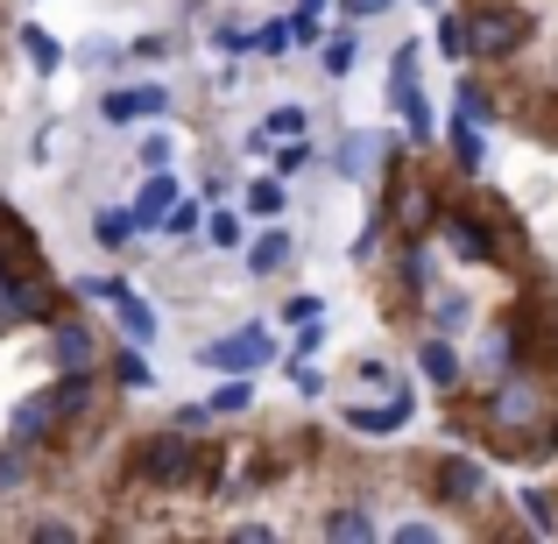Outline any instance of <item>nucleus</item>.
I'll use <instances>...</instances> for the list:
<instances>
[{"mask_svg": "<svg viewBox=\"0 0 558 544\" xmlns=\"http://www.w3.org/2000/svg\"><path fill=\"white\" fill-rule=\"evenodd\" d=\"M531 14L523 8H481L466 14V57H517L523 43H531Z\"/></svg>", "mask_w": 558, "mask_h": 544, "instance_id": "obj_1", "label": "nucleus"}, {"mask_svg": "<svg viewBox=\"0 0 558 544\" xmlns=\"http://www.w3.org/2000/svg\"><path fill=\"white\" fill-rule=\"evenodd\" d=\"M269 361H276L269 326H241V333H227V340L198 347V367H219V375H255V367H269Z\"/></svg>", "mask_w": 558, "mask_h": 544, "instance_id": "obj_2", "label": "nucleus"}, {"mask_svg": "<svg viewBox=\"0 0 558 544\" xmlns=\"http://www.w3.org/2000/svg\"><path fill=\"white\" fill-rule=\"evenodd\" d=\"M198 467H205V452L191 446L184 432L149 438V452H142V474H149L156 488H184V481H198Z\"/></svg>", "mask_w": 558, "mask_h": 544, "instance_id": "obj_3", "label": "nucleus"}, {"mask_svg": "<svg viewBox=\"0 0 558 544\" xmlns=\"http://www.w3.org/2000/svg\"><path fill=\"white\" fill-rule=\"evenodd\" d=\"M417 50H424V43H396V64H389V99H396V113L410 121V135H417V142H432V107H424V93H417Z\"/></svg>", "mask_w": 558, "mask_h": 544, "instance_id": "obj_4", "label": "nucleus"}, {"mask_svg": "<svg viewBox=\"0 0 558 544\" xmlns=\"http://www.w3.org/2000/svg\"><path fill=\"white\" fill-rule=\"evenodd\" d=\"M537 410H545V389H537L531 375H502V382H495V403H488L495 432H531Z\"/></svg>", "mask_w": 558, "mask_h": 544, "instance_id": "obj_5", "label": "nucleus"}, {"mask_svg": "<svg viewBox=\"0 0 558 544\" xmlns=\"http://www.w3.org/2000/svg\"><path fill=\"white\" fill-rule=\"evenodd\" d=\"M50 361H57V375H85V367H99V333L78 326V318H57V326H50Z\"/></svg>", "mask_w": 558, "mask_h": 544, "instance_id": "obj_6", "label": "nucleus"}, {"mask_svg": "<svg viewBox=\"0 0 558 544\" xmlns=\"http://www.w3.org/2000/svg\"><path fill=\"white\" fill-rule=\"evenodd\" d=\"M99 113H107L113 128H128V121H163V113H170V93H163V85H128V93H107V107H99Z\"/></svg>", "mask_w": 558, "mask_h": 544, "instance_id": "obj_7", "label": "nucleus"}, {"mask_svg": "<svg viewBox=\"0 0 558 544\" xmlns=\"http://www.w3.org/2000/svg\"><path fill=\"white\" fill-rule=\"evenodd\" d=\"M50 432H57V403H50V396H28V403H14V424H8L14 452L43 446V438H50Z\"/></svg>", "mask_w": 558, "mask_h": 544, "instance_id": "obj_8", "label": "nucleus"}, {"mask_svg": "<svg viewBox=\"0 0 558 544\" xmlns=\"http://www.w3.org/2000/svg\"><path fill=\"white\" fill-rule=\"evenodd\" d=\"M170 198H178V184H170V170H156V178L142 184V198L128 205V219H135V233H156V227H163Z\"/></svg>", "mask_w": 558, "mask_h": 544, "instance_id": "obj_9", "label": "nucleus"}, {"mask_svg": "<svg viewBox=\"0 0 558 544\" xmlns=\"http://www.w3.org/2000/svg\"><path fill=\"white\" fill-rule=\"evenodd\" d=\"M481 488H488V474H481L474 460H446L438 467V495H446V503H481Z\"/></svg>", "mask_w": 558, "mask_h": 544, "instance_id": "obj_10", "label": "nucleus"}, {"mask_svg": "<svg viewBox=\"0 0 558 544\" xmlns=\"http://www.w3.org/2000/svg\"><path fill=\"white\" fill-rule=\"evenodd\" d=\"M375 156H389V142H381V135H368V128H361V135H347L340 142V178H368V170H375Z\"/></svg>", "mask_w": 558, "mask_h": 544, "instance_id": "obj_11", "label": "nucleus"}, {"mask_svg": "<svg viewBox=\"0 0 558 544\" xmlns=\"http://www.w3.org/2000/svg\"><path fill=\"white\" fill-rule=\"evenodd\" d=\"M417 375H424V382H438V389H452V382H460V354H452L446 333L417 347Z\"/></svg>", "mask_w": 558, "mask_h": 544, "instance_id": "obj_12", "label": "nucleus"}, {"mask_svg": "<svg viewBox=\"0 0 558 544\" xmlns=\"http://www.w3.org/2000/svg\"><path fill=\"white\" fill-rule=\"evenodd\" d=\"M347 424H354V432H403L410 424V396H396V403H381V410H347Z\"/></svg>", "mask_w": 558, "mask_h": 544, "instance_id": "obj_13", "label": "nucleus"}, {"mask_svg": "<svg viewBox=\"0 0 558 544\" xmlns=\"http://www.w3.org/2000/svg\"><path fill=\"white\" fill-rule=\"evenodd\" d=\"M283 262H290V233H283V227H269L262 241H247V269H255V276L283 269Z\"/></svg>", "mask_w": 558, "mask_h": 544, "instance_id": "obj_14", "label": "nucleus"}, {"mask_svg": "<svg viewBox=\"0 0 558 544\" xmlns=\"http://www.w3.org/2000/svg\"><path fill=\"white\" fill-rule=\"evenodd\" d=\"M22 50H28V64H36L43 78H50V71L64 64V43H57L50 28H22Z\"/></svg>", "mask_w": 558, "mask_h": 544, "instance_id": "obj_15", "label": "nucleus"}, {"mask_svg": "<svg viewBox=\"0 0 558 544\" xmlns=\"http://www.w3.org/2000/svg\"><path fill=\"white\" fill-rule=\"evenodd\" d=\"M50 403H57V418H71V410H85V403H93V367H85V375H57Z\"/></svg>", "mask_w": 558, "mask_h": 544, "instance_id": "obj_16", "label": "nucleus"}, {"mask_svg": "<svg viewBox=\"0 0 558 544\" xmlns=\"http://www.w3.org/2000/svg\"><path fill=\"white\" fill-rule=\"evenodd\" d=\"M113 312H121L128 340H156V312H149V304H142V298H128V290H121V298H113Z\"/></svg>", "mask_w": 558, "mask_h": 544, "instance_id": "obj_17", "label": "nucleus"}, {"mask_svg": "<svg viewBox=\"0 0 558 544\" xmlns=\"http://www.w3.org/2000/svg\"><path fill=\"white\" fill-rule=\"evenodd\" d=\"M326 537H375V517L347 503V509H332V517H326Z\"/></svg>", "mask_w": 558, "mask_h": 544, "instance_id": "obj_18", "label": "nucleus"}, {"mask_svg": "<svg viewBox=\"0 0 558 544\" xmlns=\"http://www.w3.org/2000/svg\"><path fill=\"white\" fill-rule=\"evenodd\" d=\"M283 43H290V22H262V28H247L241 50H255V57H283Z\"/></svg>", "mask_w": 558, "mask_h": 544, "instance_id": "obj_19", "label": "nucleus"}, {"mask_svg": "<svg viewBox=\"0 0 558 544\" xmlns=\"http://www.w3.org/2000/svg\"><path fill=\"white\" fill-rule=\"evenodd\" d=\"M298 128H304V107H276L269 121L255 128V149H269V135H298Z\"/></svg>", "mask_w": 558, "mask_h": 544, "instance_id": "obj_20", "label": "nucleus"}, {"mask_svg": "<svg viewBox=\"0 0 558 544\" xmlns=\"http://www.w3.org/2000/svg\"><path fill=\"white\" fill-rule=\"evenodd\" d=\"M396 213H403V227H432V198H424L417 184H403V191H396Z\"/></svg>", "mask_w": 558, "mask_h": 544, "instance_id": "obj_21", "label": "nucleus"}, {"mask_svg": "<svg viewBox=\"0 0 558 544\" xmlns=\"http://www.w3.org/2000/svg\"><path fill=\"white\" fill-rule=\"evenodd\" d=\"M247 213H255V219H276V213H283V184H269V178L247 184Z\"/></svg>", "mask_w": 558, "mask_h": 544, "instance_id": "obj_22", "label": "nucleus"}, {"mask_svg": "<svg viewBox=\"0 0 558 544\" xmlns=\"http://www.w3.org/2000/svg\"><path fill=\"white\" fill-rule=\"evenodd\" d=\"M438 50H446V57H466V14H438Z\"/></svg>", "mask_w": 558, "mask_h": 544, "instance_id": "obj_23", "label": "nucleus"}, {"mask_svg": "<svg viewBox=\"0 0 558 544\" xmlns=\"http://www.w3.org/2000/svg\"><path fill=\"white\" fill-rule=\"evenodd\" d=\"M128 233H135V219H128V213H99V219H93V241H99V247H121Z\"/></svg>", "mask_w": 558, "mask_h": 544, "instance_id": "obj_24", "label": "nucleus"}, {"mask_svg": "<svg viewBox=\"0 0 558 544\" xmlns=\"http://www.w3.org/2000/svg\"><path fill=\"white\" fill-rule=\"evenodd\" d=\"M247 403H255V382H247V375H233L227 389H213V403H205V410H247Z\"/></svg>", "mask_w": 558, "mask_h": 544, "instance_id": "obj_25", "label": "nucleus"}, {"mask_svg": "<svg viewBox=\"0 0 558 544\" xmlns=\"http://www.w3.org/2000/svg\"><path fill=\"white\" fill-rule=\"evenodd\" d=\"M354 50H361L354 36H332V43H326L318 57H326V71H332V78H347V71H354Z\"/></svg>", "mask_w": 558, "mask_h": 544, "instance_id": "obj_26", "label": "nucleus"}, {"mask_svg": "<svg viewBox=\"0 0 558 544\" xmlns=\"http://www.w3.org/2000/svg\"><path fill=\"white\" fill-rule=\"evenodd\" d=\"M460 121H495V107H488V93H481L474 78L460 85Z\"/></svg>", "mask_w": 558, "mask_h": 544, "instance_id": "obj_27", "label": "nucleus"}, {"mask_svg": "<svg viewBox=\"0 0 558 544\" xmlns=\"http://www.w3.org/2000/svg\"><path fill=\"white\" fill-rule=\"evenodd\" d=\"M452 149H460V170H481V135H474V121L452 128Z\"/></svg>", "mask_w": 558, "mask_h": 544, "instance_id": "obj_28", "label": "nucleus"}, {"mask_svg": "<svg viewBox=\"0 0 558 544\" xmlns=\"http://www.w3.org/2000/svg\"><path fill=\"white\" fill-rule=\"evenodd\" d=\"M128 57H142V64H163V57H170V36H163V28H156V36H135V43H128Z\"/></svg>", "mask_w": 558, "mask_h": 544, "instance_id": "obj_29", "label": "nucleus"}, {"mask_svg": "<svg viewBox=\"0 0 558 544\" xmlns=\"http://www.w3.org/2000/svg\"><path fill=\"white\" fill-rule=\"evenodd\" d=\"M523 509H531V523H537V531H558V503H551V495H523Z\"/></svg>", "mask_w": 558, "mask_h": 544, "instance_id": "obj_30", "label": "nucleus"}, {"mask_svg": "<svg viewBox=\"0 0 558 544\" xmlns=\"http://www.w3.org/2000/svg\"><path fill=\"white\" fill-rule=\"evenodd\" d=\"M403 283H410V290L432 283V255H424V247H410V255H403Z\"/></svg>", "mask_w": 558, "mask_h": 544, "instance_id": "obj_31", "label": "nucleus"}, {"mask_svg": "<svg viewBox=\"0 0 558 544\" xmlns=\"http://www.w3.org/2000/svg\"><path fill=\"white\" fill-rule=\"evenodd\" d=\"M191 227H198V205H178V198H170V213H163V233H191Z\"/></svg>", "mask_w": 558, "mask_h": 544, "instance_id": "obj_32", "label": "nucleus"}, {"mask_svg": "<svg viewBox=\"0 0 558 544\" xmlns=\"http://www.w3.org/2000/svg\"><path fill=\"white\" fill-rule=\"evenodd\" d=\"M304 164H312V149H304V142H283V156H276V178H298Z\"/></svg>", "mask_w": 558, "mask_h": 544, "instance_id": "obj_33", "label": "nucleus"}, {"mask_svg": "<svg viewBox=\"0 0 558 544\" xmlns=\"http://www.w3.org/2000/svg\"><path fill=\"white\" fill-rule=\"evenodd\" d=\"M113 375H121L128 389H149V367H142V354H121V361H113Z\"/></svg>", "mask_w": 558, "mask_h": 544, "instance_id": "obj_34", "label": "nucleus"}, {"mask_svg": "<svg viewBox=\"0 0 558 544\" xmlns=\"http://www.w3.org/2000/svg\"><path fill=\"white\" fill-rule=\"evenodd\" d=\"M213 247H241V219L233 213H213Z\"/></svg>", "mask_w": 558, "mask_h": 544, "instance_id": "obj_35", "label": "nucleus"}, {"mask_svg": "<svg viewBox=\"0 0 558 544\" xmlns=\"http://www.w3.org/2000/svg\"><path fill=\"white\" fill-rule=\"evenodd\" d=\"M113 57H128L121 43H107V36H93V43H85V64H93V71H99V64H113Z\"/></svg>", "mask_w": 558, "mask_h": 544, "instance_id": "obj_36", "label": "nucleus"}, {"mask_svg": "<svg viewBox=\"0 0 558 544\" xmlns=\"http://www.w3.org/2000/svg\"><path fill=\"white\" fill-rule=\"evenodd\" d=\"M78 290H85V298H99V304H113V298H121V290H128V283H113V276H85V283H78Z\"/></svg>", "mask_w": 558, "mask_h": 544, "instance_id": "obj_37", "label": "nucleus"}, {"mask_svg": "<svg viewBox=\"0 0 558 544\" xmlns=\"http://www.w3.org/2000/svg\"><path fill=\"white\" fill-rule=\"evenodd\" d=\"M283 318H290V326H304V318H326V304H318V298H290Z\"/></svg>", "mask_w": 558, "mask_h": 544, "instance_id": "obj_38", "label": "nucleus"}, {"mask_svg": "<svg viewBox=\"0 0 558 544\" xmlns=\"http://www.w3.org/2000/svg\"><path fill=\"white\" fill-rule=\"evenodd\" d=\"M460 318H466V298H460V290H452V298H438V326H460Z\"/></svg>", "mask_w": 558, "mask_h": 544, "instance_id": "obj_39", "label": "nucleus"}, {"mask_svg": "<svg viewBox=\"0 0 558 544\" xmlns=\"http://www.w3.org/2000/svg\"><path fill=\"white\" fill-rule=\"evenodd\" d=\"M318 347H326V326H318V318H304V333H298V354H318Z\"/></svg>", "mask_w": 558, "mask_h": 544, "instance_id": "obj_40", "label": "nucleus"}, {"mask_svg": "<svg viewBox=\"0 0 558 544\" xmlns=\"http://www.w3.org/2000/svg\"><path fill=\"white\" fill-rule=\"evenodd\" d=\"M290 43H318V14H312V8H304L298 22H290Z\"/></svg>", "mask_w": 558, "mask_h": 544, "instance_id": "obj_41", "label": "nucleus"}, {"mask_svg": "<svg viewBox=\"0 0 558 544\" xmlns=\"http://www.w3.org/2000/svg\"><path fill=\"white\" fill-rule=\"evenodd\" d=\"M142 164H149V170H163V164H170V142H163V135H149V149H142Z\"/></svg>", "mask_w": 558, "mask_h": 544, "instance_id": "obj_42", "label": "nucleus"}, {"mask_svg": "<svg viewBox=\"0 0 558 544\" xmlns=\"http://www.w3.org/2000/svg\"><path fill=\"white\" fill-rule=\"evenodd\" d=\"M396 537H403V544H432V537H438V523H403Z\"/></svg>", "mask_w": 558, "mask_h": 544, "instance_id": "obj_43", "label": "nucleus"}, {"mask_svg": "<svg viewBox=\"0 0 558 544\" xmlns=\"http://www.w3.org/2000/svg\"><path fill=\"white\" fill-rule=\"evenodd\" d=\"M22 481V452H0V488H14Z\"/></svg>", "mask_w": 558, "mask_h": 544, "instance_id": "obj_44", "label": "nucleus"}, {"mask_svg": "<svg viewBox=\"0 0 558 544\" xmlns=\"http://www.w3.org/2000/svg\"><path fill=\"white\" fill-rule=\"evenodd\" d=\"M347 8H354V14H381V8H389V0H347Z\"/></svg>", "mask_w": 558, "mask_h": 544, "instance_id": "obj_45", "label": "nucleus"}, {"mask_svg": "<svg viewBox=\"0 0 558 544\" xmlns=\"http://www.w3.org/2000/svg\"><path fill=\"white\" fill-rule=\"evenodd\" d=\"M424 8H438V0H424Z\"/></svg>", "mask_w": 558, "mask_h": 544, "instance_id": "obj_46", "label": "nucleus"}]
</instances>
